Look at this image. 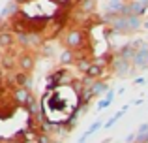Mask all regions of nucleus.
Returning <instances> with one entry per match:
<instances>
[{"label":"nucleus","instance_id":"nucleus-1","mask_svg":"<svg viewBox=\"0 0 148 143\" xmlns=\"http://www.w3.org/2000/svg\"><path fill=\"white\" fill-rule=\"evenodd\" d=\"M41 107H43V113L47 117V121L60 124V122L69 121L71 115L77 111V107H79V94L69 85H60V87L51 88L45 94Z\"/></svg>","mask_w":148,"mask_h":143}]
</instances>
